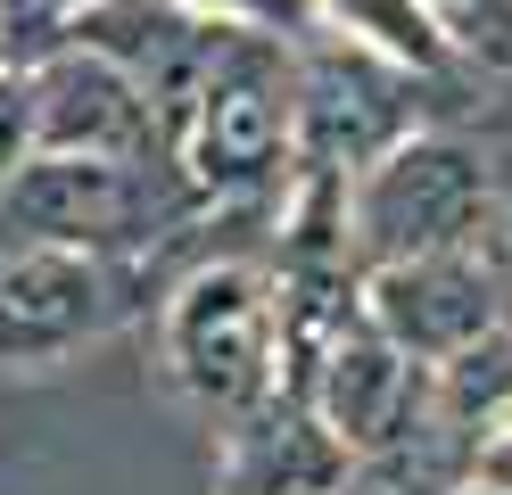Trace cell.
Masks as SVG:
<instances>
[{"label":"cell","instance_id":"obj_1","mask_svg":"<svg viewBox=\"0 0 512 495\" xmlns=\"http://www.w3.org/2000/svg\"><path fill=\"white\" fill-rule=\"evenodd\" d=\"M479 215H488V174H479V157L463 141H413L364 190V231L389 264L455 256L479 231Z\"/></svg>","mask_w":512,"mask_h":495},{"label":"cell","instance_id":"obj_2","mask_svg":"<svg viewBox=\"0 0 512 495\" xmlns=\"http://www.w3.org/2000/svg\"><path fill=\"white\" fill-rule=\"evenodd\" d=\"M281 66L256 50V42H223L207 50V75L190 91V165H199L207 190H240L273 165L281 149Z\"/></svg>","mask_w":512,"mask_h":495},{"label":"cell","instance_id":"obj_3","mask_svg":"<svg viewBox=\"0 0 512 495\" xmlns=\"http://www.w3.org/2000/svg\"><path fill=\"white\" fill-rule=\"evenodd\" d=\"M174 372L207 396V405L240 413L265 388V289L248 264H215L182 289L174 306Z\"/></svg>","mask_w":512,"mask_h":495},{"label":"cell","instance_id":"obj_4","mask_svg":"<svg viewBox=\"0 0 512 495\" xmlns=\"http://www.w3.org/2000/svg\"><path fill=\"white\" fill-rule=\"evenodd\" d=\"M108 322V273L83 248H17L0 256V363L67 355Z\"/></svg>","mask_w":512,"mask_h":495},{"label":"cell","instance_id":"obj_5","mask_svg":"<svg viewBox=\"0 0 512 495\" xmlns=\"http://www.w3.org/2000/svg\"><path fill=\"white\" fill-rule=\"evenodd\" d=\"M25 116H34V132L50 141V157H133L149 141L141 83L100 50L58 58L50 75L25 91Z\"/></svg>","mask_w":512,"mask_h":495},{"label":"cell","instance_id":"obj_6","mask_svg":"<svg viewBox=\"0 0 512 495\" xmlns=\"http://www.w3.org/2000/svg\"><path fill=\"white\" fill-rule=\"evenodd\" d=\"M372 314L397 355H463L471 339H488L496 289L463 256H405V264H380Z\"/></svg>","mask_w":512,"mask_h":495},{"label":"cell","instance_id":"obj_7","mask_svg":"<svg viewBox=\"0 0 512 495\" xmlns=\"http://www.w3.org/2000/svg\"><path fill=\"white\" fill-rule=\"evenodd\" d=\"M141 215H149V182L124 157H42L9 182V223L50 231V248L124 240Z\"/></svg>","mask_w":512,"mask_h":495},{"label":"cell","instance_id":"obj_8","mask_svg":"<svg viewBox=\"0 0 512 495\" xmlns=\"http://www.w3.org/2000/svg\"><path fill=\"white\" fill-rule=\"evenodd\" d=\"M397 405H405V363L389 339H347L323 372V413L347 446H380L397 429Z\"/></svg>","mask_w":512,"mask_h":495},{"label":"cell","instance_id":"obj_9","mask_svg":"<svg viewBox=\"0 0 512 495\" xmlns=\"http://www.w3.org/2000/svg\"><path fill=\"white\" fill-rule=\"evenodd\" d=\"M380 132H389V99H380V83L364 75V66H323L314 75V141H323V157H364Z\"/></svg>","mask_w":512,"mask_h":495},{"label":"cell","instance_id":"obj_10","mask_svg":"<svg viewBox=\"0 0 512 495\" xmlns=\"http://www.w3.org/2000/svg\"><path fill=\"white\" fill-rule=\"evenodd\" d=\"M347 9L356 17H372L380 33H389L397 50H413V58H430L438 42H430V25H422V9H413V0H347Z\"/></svg>","mask_w":512,"mask_h":495},{"label":"cell","instance_id":"obj_11","mask_svg":"<svg viewBox=\"0 0 512 495\" xmlns=\"http://www.w3.org/2000/svg\"><path fill=\"white\" fill-rule=\"evenodd\" d=\"M25 91H0V174H17V141H25Z\"/></svg>","mask_w":512,"mask_h":495},{"label":"cell","instance_id":"obj_12","mask_svg":"<svg viewBox=\"0 0 512 495\" xmlns=\"http://www.w3.org/2000/svg\"><path fill=\"white\" fill-rule=\"evenodd\" d=\"M248 9H265V17H290V9H298V0H248Z\"/></svg>","mask_w":512,"mask_h":495}]
</instances>
